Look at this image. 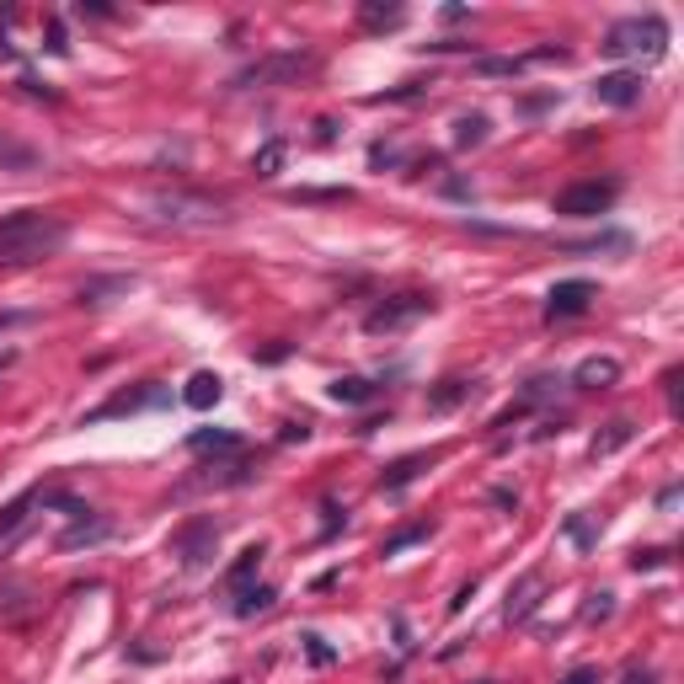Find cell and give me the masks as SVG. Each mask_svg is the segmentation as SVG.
<instances>
[{
    "label": "cell",
    "mask_w": 684,
    "mask_h": 684,
    "mask_svg": "<svg viewBox=\"0 0 684 684\" xmlns=\"http://www.w3.org/2000/svg\"><path fill=\"white\" fill-rule=\"evenodd\" d=\"M65 241H70V225L59 220V214H38V209L6 214V220H0V268L43 262V257H54Z\"/></svg>",
    "instance_id": "cell-1"
},
{
    "label": "cell",
    "mask_w": 684,
    "mask_h": 684,
    "mask_svg": "<svg viewBox=\"0 0 684 684\" xmlns=\"http://www.w3.org/2000/svg\"><path fill=\"white\" fill-rule=\"evenodd\" d=\"M599 49L615 59H658L668 49V22L663 17H626L604 33Z\"/></svg>",
    "instance_id": "cell-2"
},
{
    "label": "cell",
    "mask_w": 684,
    "mask_h": 684,
    "mask_svg": "<svg viewBox=\"0 0 684 684\" xmlns=\"http://www.w3.org/2000/svg\"><path fill=\"white\" fill-rule=\"evenodd\" d=\"M150 209H155V220H166V225H220V220H230L225 204L193 198V193H161V198H150Z\"/></svg>",
    "instance_id": "cell-3"
},
{
    "label": "cell",
    "mask_w": 684,
    "mask_h": 684,
    "mask_svg": "<svg viewBox=\"0 0 684 684\" xmlns=\"http://www.w3.org/2000/svg\"><path fill=\"white\" fill-rule=\"evenodd\" d=\"M615 182H572L567 193H556V214L562 220H599L604 209L615 204Z\"/></svg>",
    "instance_id": "cell-4"
},
{
    "label": "cell",
    "mask_w": 684,
    "mask_h": 684,
    "mask_svg": "<svg viewBox=\"0 0 684 684\" xmlns=\"http://www.w3.org/2000/svg\"><path fill=\"white\" fill-rule=\"evenodd\" d=\"M423 316H433L428 294H396V300H385V305L369 310L364 332H401V326H412V321H423Z\"/></svg>",
    "instance_id": "cell-5"
},
{
    "label": "cell",
    "mask_w": 684,
    "mask_h": 684,
    "mask_svg": "<svg viewBox=\"0 0 684 684\" xmlns=\"http://www.w3.org/2000/svg\"><path fill=\"white\" fill-rule=\"evenodd\" d=\"M594 102L604 107H636L642 102V70H610L594 81Z\"/></svg>",
    "instance_id": "cell-6"
},
{
    "label": "cell",
    "mask_w": 684,
    "mask_h": 684,
    "mask_svg": "<svg viewBox=\"0 0 684 684\" xmlns=\"http://www.w3.org/2000/svg\"><path fill=\"white\" fill-rule=\"evenodd\" d=\"M588 300H594V284L588 278H567L546 294V321H567V316H583Z\"/></svg>",
    "instance_id": "cell-7"
},
{
    "label": "cell",
    "mask_w": 684,
    "mask_h": 684,
    "mask_svg": "<svg viewBox=\"0 0 684 684\" xmlns=\"http://www.w3.org/2000/svg\"><path fill=\"white\" fill-rule=\"evenodd\" d=\"M214 540H220V524L214 519H198V524H188V530L177 535V556L188 567H204L209 556H214Z\"/></svg>",
    "instance_id": "cell-8"
},
{
    "label": "cell",
    "mask_w": 684,
    "mask_h": 684,
    "mask_svg": "<svg viewBox=\"0 0 684 684\" xmlns=\"http://www.w3.org/2000/svg\"><path fill=\"white\" fill-rule=\"evenodd\" d=\"M620 380V359H604V353H594V359H583L578 369H572V385L578 391H604V385Z\"/></svg>",
    "instance_id": "cell-9"
},
{
    "label": "cell",
    "mask_w": 684,
    "mask_h": 684,
    "mask_svg": "<svg viewBox=\"0 0 684 684\" xmlns=\"http://www.w3.org/2000/svg\"><path fill=\"white\" fill-rule=\"evenodd\" d=\"M220 396H225V380L214 375V369H198V375L188 380V391H182V401H188L193 412H209V407H220Z\"/></svg>",
    "instance_id": "cell-10"
},
{
    "label": "cell",
    "mask_w": 684,
    "mask_h": 684,
    "mask_svg": "<svg viewBox=\"0 0 684 684\" xmlns=\"http://www.w3.org/2000/svg\"><path fill=\"white\" fill-rule=\"evenodd\" d=\"M107 535H113V524H107V519H86V513H81V519H75V524H70L65 535H59V551H81V546H102Z\"/></svg>",
    "instance_id": "cell-11"
},
{
    "label": "cell",
    "mask_w": 684,
    "mask_h": 684,
    "mask_svg": "<svg viewBox=\"0 0 684 684\" xmlns=\"http://www.w3.org/2000/svg\"><path fill=\"white\" fill-rule=\"evenodd\" d=\"M300 70H310V59H305V54H278V59H268V65L246 70L236 86H252V81H284V75H300Z\"/></svg>",
    "instance_id": "cell-12"
},
{
    "label": "cell",
    "mask_w": 684,
    "mask_h": 684,
    "mask_svg": "<svg viewBox=\"0 0 684 684\" xmlns=\"http://www.w3.org/2000/svg\"><path fill=\"white\" fill-rule=\"evenodd\" d=\"M471 391H476L471 380H439L428 391V412H455L460 401H471Z\"/></svg>",
    "instance_id": "cell-13"
},
{
    "label": "cell",
    "mask_w": 684,
    "mask_h": 684,
    "mask_svg": "<svg viewBox=\"0 0 684 684\" xmlns=\"http://www.w3.org/2000/svg\"><path fill=\"white\" fill-rule=\"evenodd\" d=\"M631 439H636V428L626 423V417H615V423L604 428V433H594V444H588V455H594V460H604V455H615V449H626Z\"/></svg>",
    "instance_id": "cell-14"
},
{
    "label": "cell",
    "mask_w": 684,
    "mask_h": 684,
    "mask_svg": "<svg viewBox=\"0 0 684 684\" xmlns=\"http://www.w3.org/2000/svg\"><path fill=\"white\" fill-rule=\"evenodd\" d=\"M359 22L369 27V33H385V27L407 22V11H401V6H375V0H369V6H359Z\"/></svg>",
    "instance_id": "cell-15"
},
{
    "label": "cell",
    "mask_w": 684,
    "mask_h": 684,
    "mask_svg": "<svg viewBox=\"0 0 684 684\" xmlns=\"http://www.w3.org/2000/svg\"><path fill=\"white\" fill-rule=\"evenodd\" d=\"M33 503H43V492H27V497H17V503L0 508V540H11L22 530V519H27V508H33Z\"/></svg>",
    "instance_id": "cell-16"
},
{
    "label": "cell",
    "mask_w": 684,
    "mask_h": 684,
    "mask_svg": "<svg viewBox=\"0 0 684 684\" xmlns=\"http://www.w3.org/2000/svg\"><path fill=\"white\" fill-rule=\"evenodd\" d=\"M369 396H375V385H369L364 375H342V380H332V401H348V407H364Z\"/></svg>",
    "instance_id": "cell-17"
},
{
    "label": "cell",
    "mask_w": 684,
    "mask_h": 684,
    "mask_svg": "<svg viewBox=\"0 0 684 684\" xmlns=\"http://www.w3.org/2000/svg\"><path fill=\"white\" fill-rule=\"evenodd\" d=\"M487 113H465V118H455V145L460 150H471V145H481V139H487Z\"/></svg>",
    "instance_id": "cell-18"
},
{
    "label": "cell",
    "mask_w": 684,
    "mask_h": 684,
    "mask_svg": "<svg viewBox=\"0 0 684 684\" xmlns=\"http://www.w3.org/2000/svg\"><path fill=\"white\" fill-rule=\"evenodd\" d=\"M535 594H540V572H530V578L519 583V594H508V620H524V615H530L535 604H540Z\"/></svg>",
    "instance_id": "cell-19"
},
{
    "label": "cell",
    "mask_w": 684,
    "mask_h": 684,
    "mask_svg": "<svg viewBox=\"0 0 684 684\" xmlns=\"http://www.w3.org/2000/svg\"><path fill=\"white\" fill-rule=\"evenodd\" d=\"M423 465H428V455H407V460H396L391 471H385L380 487H385V492H401V487H407V481H412L417 471H423Z\"/></svg>",
    "instance_id": "cell-20"
},
{
    "label": "cell",
    "mask_w": 684,
    "mask_h": 684,
    "mask_svg": "<svg viewBox=\"0 0 684 684\" xmlns=\"http://www.w3.org/2000/svg\"><path fill=\"white\" fill-rule=\"evenodd\" d=\"M262 556H268L262 546H246V551H241V562L225 572V583H230V588H246V583H252V572L262 567Z\"/></svg>",
    "instance_id": "cell-21"
},
{
    "label": "cell",
    "mask_w": 684,
    "mask_h": 684,
    "mask_svg": "<svg viewBox=\"0 0 684 684\" xmlns=\"http://www.w3.org/2000/svg\"><path fill=\"white\" fill-rule=\"evenodd\" d=\"M273 599H278L273 588H236V615H241V620H246V615H262Z\"/></svg>",
    "instance_id": "cell-22"
},
{
    "label": "cell",
    "mask_w": 684,
    "mask_h": 684,
    "mask_svg": "<svg viewBox=\"0 0 684 684\" xmlns=\"http://www.w3.org/2000/svg\"><path fill=\"white\" fill-rule=\"evenodd\" d=\"M278 166H284V139H268V145L252 155V171L257 177H278Z\"/></svg>",
    "instance_id": "cell-23"
},
{
    "label": "cell",
    "mask_w": 684,
    "mask_h": 684,
    "mask_svg": "<svg viewBox=\"0 0 684 684\" xmlns=\"http://www.w3.org/2000/svg\"><path fill=\"white\" fill-rule=\"evenodd\" d=\"M188 449H198V455H204V449H236V433H225V428H204V433H193L188 439Z\"/></svg>",
    "instance_id": "cell-24"
},
{
    "label": "cell",
    "mask_w": 684,
    "mask_h": 684,
    "mask_svg": "<svg viewBox=\"0 0 684 684\" xmlns=\"http://www.w3.org/2000/svg\"><path fill=\"white\" fill-rule=\"evenodd\" d=\"M417 540H428V524H412V530H396L391 540H385V556H401L407 546H417Z\"/></svg>",
    "instance_id": "cell-25"
},
{
    "label": "cell",
    "mask_w": 684,
    "mask_h": 684,
    "mask_svg": "<svg viewBox=\"0 0 684 684\" xmlns=\"http://www.w3.org/2000/svg\"><path fill=\"white\" fill-rule=\"evenodd\" d=\"M118 289H129V278H102V284H86L81 289V305H97L102 294H118Z\"/></svg>",
    "instance_id": "cell-26"
},
{
    "label": "cell",
    "mask_w": 684,
    "mask_h": 684,
    "mask_svg": "<svg viewBox=\"0 0 684 684\" xmlns=\"http://www.w3.org/2000/svg\"><path fill=\"white\" fill-rule=\"evenodd\" d=\"M305 652H310V663H316V668H326V663H332V658H337V652H332V647H326V642H321V636H316V631H310V636H305Z\"/></svg>",
    "instance_id": "cell-27"
},
{
    "label": "cell",
    "mask_w": 684,
    "mask_h": 684,
    "mask_svg": "<svg viewBox=\"0 0 684 684\" xmlns=\"http://www.w3.org/2000/svg\"><path fill=\"white\" fill-rule=\"evenodd\" d=\"M615 615V599L610 594H594L588 599V610H583V620H610Z\"/></svg>",
    "instance_id": "cell-28"
},
{
    "label": "cell",
    "mask_w": 684,
    "mask_h": 684,
    "mask_svg": "<svg viewBox=\"0 0 684 684\" xmlns=\"http://www.w3.org/2000/svg\"><path fill=\"white\" fill-rule=\"evenodd\" d=\"M476 70L481 75H513V70H519V59H481Z\"/></svg>",
    "instance_id": "cell-29"
},
{
    "label": "cell",
    "mask_w": 684,
    "mask_h": 684,
    "mask_svg": "<svg viewBox=\"0 0 684 684\" xmlns=\"http://www.w3.org/2000/svg\"><path fill=\"white\" fill-rule=\"evenodd\" d=\"M658 562H668V551H636V556H631L636 572H642V567H658Z\"/></svg>",
    "instance_id": "cell-30"
},
{
    "label": "cell",
    "mask_w": 684,
    "mask_h": 684,
    "mask_svg": "<svg viewBox=\"0 0 684 684\" xmlns=\"http://www.w3.org/2000/svg\"><path fill=\"white\" fill-rule=\"evenodd\" d=\"M567 535H572V540H578V546H594V530H588V524H583V519H572V524H567Z\"/></svg>",
    "instance_id": "cell-31"
},
{
    "label": "cell",
    "mask_w": 684,
    "mask_h": 684,
    "mask_svg": "<svg viewBox=\"0 0 684 684\" xmlns=\"http://www.w3.org/2000/svg\"><path fill=\"white\" fill-rule=\"evenodd\" d=\"M562 684H599V668H572Z\"/></svg>",
    "instance_id": "cell-32"
},
{
    "label": "cell",
    "mask_w": 684,
    "mask_h": 684,
    "mask_svg": "<svg viewBox=\"0 0 684 684\" xmlns=\"http://www.w3.org/2000/svg\"><path fill=\"white\" fill-rule=\"evenodd\" d=\"M49 49H54V54H65V49H70V43H65V27H59V22L49 27Z\"/></svg>",
    "instance_id": "cell-33"
},
{
    "label": "cell",
    "mask_w": 684,
    "mask_h": 684,
    "mask_svg": "<svg viewBox=\"0 0 684 684\" xmlns=\"http://www.w3.org/2000/svg\"><path fill=\"white\" fill-rule=\"evenodd\" d=\"M674 503H679V487H663V492H658V508L668 513V508H674Z\"/></svg>",
    "instance_id": "cell-34"
},
{
    "label": "cell",
    "mask_w": 684,
    "mask_h": 684,
    "mask_svg": "<svg viewBox=\"0 0 684 684\" xmlns=\"http://www.w3.org/2000/svg\"><path fill=\"white\" fill-rule=\"evenodd\" d=\"M27 316H22V310H0V332H6V326H22Z\"/></svg>",
    "instance_id": "cell-35"
},
{
    "label": "cell",
    "mask_w": 684,
    "mask_h": 684,
    "mask_svg": "<svg viewBox=\"0 0 684 684\" xmlns=\"http://www.w3.org/2000/svg\"><path fill=\"white\" fill-rule=\"evenodd\" d=\"M626 684H652V674H647V668H631V674H626Z\"/></svg>",
    "instance_id": "cell-36"
},
{
    "label": "cell",
    "mask_w": 684,
    "mask_h": 684,
    "mask_svg": "<svg viewBox=\"0 0 684 684\" xmlns=\"http://www.w3.org/2000/svg\"><path fill=\"white\" fill-rule=\"evenodd\" d=\"M11 359H17V353H0V375H6V369H11Z\"/></svg>",
    "instance_id": "cell-37"
},
{
    "label": "cell",
    "mask_w": 684,
    "mask_h": 684,
    "mask_svg": "<svg viewBox=\"0 0 684 684\" xmlns=\"http://www.w3.org/2000/svg\"><path fill=\"white\" fill-rule=\"evenodd\" d=\"M487 684H492V679H487Z\"/></svg>",
    "instance_id": "cell-38"
}]
</instances>
